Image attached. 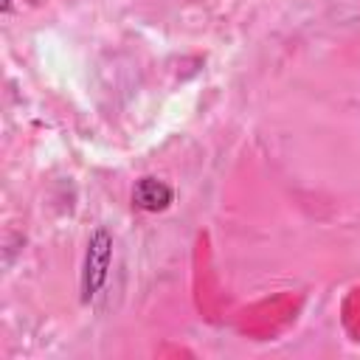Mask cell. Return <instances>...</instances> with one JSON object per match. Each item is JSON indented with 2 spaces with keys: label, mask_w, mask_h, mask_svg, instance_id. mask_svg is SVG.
Returning <instances> with one entry per match:
<instances>
[{
  "label": "cell",
  "mask_w": 360,
  "mask_h": 360,
  "mask_svg": "<svg viewBox=\"0 0 360 360\" xmlns=\"http://www.w3.org/2000/svg\"><path fill=\"white\" fill-rule=\"evenodd\" d=\"M174 202V188L155 177V174H143L135 180L132 186V205L146 211V214H158V211H166L169 205Z\"/></svg>",
  "instance_id": "cell-2"
},
{
  "label": "cell",
  "mask_w": 360,
  "mask_h": 360,
  "mask_svg": "<svg viewBox=\"0 0 360 360\" xmlns=\"http://www.w3.org/2000/svg\"><path fill=\"white\" fill-rule=\"evenodd\" d=\"M110 262H112V233L98 225L90 239H87V250H84V264H82V278H79V292H82V304H90L107 284L110 276Z\"/></svg>",
  "instance_id": "cell-1"
}]
</instances>
